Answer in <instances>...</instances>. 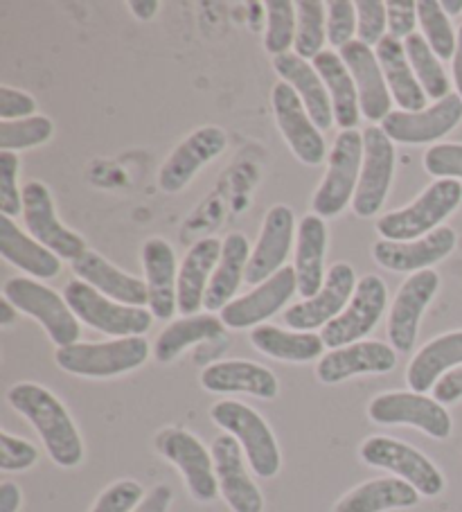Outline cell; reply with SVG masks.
Listing matches in <instances>:
<instances>
[{
  "label": "cell",
  "mask_w": 462,
  "mask_h": 512,
  "mask_svg": "<svg viewBox=\"0 0 462 512\" xmlns=\"http://www.w3.org/2000/svg\"><path fill=\"white\" fill-rule=\"evenodd\" d=\"M397 366V350L381 341H357L352 346L325 352L318 359L316 377L334 386L357 375H386Z\"/></svg>",
  "instance_id": "7402d4cb"
},
{
  "label": "cell",
  "mask_w": 462,
  "mask_h": 512,
  "mask_svg": "<svg viewBox=\"0 0 462 512\" xmlns=\"http://www.w3.org/2000/svg\"><path fill=\"white\" fill-rule=\"evenodd\" d=\"M363 165V134L357 129L341 131L327 156L325 179L312 199L314 215L330 219L341 215L359 188Z\"/></svg>",
  "instance_id": "8992f818"
},
{
  "label": "cell",
  "mask_w": 462,
  "mask_h": 512,
  "mask_svg": "<svg viewBox=\"0 0 462 512\" xmlns=\"http://www.w3.org/2000/svg\"><path fill=\"white\" fill-rule=\"evenodd\" d=\"M224 328V321L212 314L185 316V319L172 321L161 334H158V339L154 343V357L158 364H170V361H174L190 346L224 337Z\"/></svg>",
  "instance_id": "74e56055"
},
{
  "label": "cell",
  "mask_w": 462,
  "mask_h": 512,
  "mask_svg": "<svg viewBox=\"0 0 462 512\" xmlns=\"http://www.w3.org/2000/svg\"><path fill=\"white\" fill-rule=\"evenodd\" d=\"M23 503V492L16 483L3 481L0 483V512H19Z\"/></svg>",
  "instance_id": "11a10c76"
},
{
  "label": "cell",
  "mask_w": 462,
  "mask_h": 512,
  "mask_svg": "<svg viewBox=\"0 0 462 512\" xmlns=\"http://www.w3.org/2000/svg\"><path fill=\"white\" fill-rule=\"evenodd\" d=\"M221 246L224 242L217 237H203L185 253L179 269V312L183 316H197L203 307L212 273L221 258Z\"/></svg>",
  "instance_id": "f546056e"
},
{
  "label": "cell",
  "mask_w": 462,
  "mask_h": 512,
  "mask_svg": "<svg viewBox=\"0 0 462 512\" xmlns=\"http://www.w3.org/2000/svg\"><path fill=\"white\" fill-rule=\"evenodd\" d=\"M357 34V3L330 0L327 3V41L334 48H345Z\"/></svg>",
  "instance_id": "f6af8a7d"
},
{
  "label": "cell",
  "mask_w": 462,
  "mask_h": 512,
  "mask_svg": "<svg viewBox=\"0 0 462 512\" xmlns=\"http://www.w3.org/2000/svg\"><path fill=\"white\" fill-rule=\"evenodd\" d=\"M3 298L16 310L37 319L57 348L73 346L79 339V319L66 298L32 278H10L3 285Z\"/></svg>",
  "instance_id": "52a82bcc"
},
{
  "label": "cell",
  "mask_w": 462,
  "mask_h": 512,
  "mask_svg": "<svg viewBox=\"0 0 462 512\" xmlns=\"http://www.w3.org/2000/svg\"><path fill=\"white\" fill-rule=\"evenodd\" d=\"M404 48H406L408 61H411V68L417 77V82H420V86L424 88L426 97L440 102L447 95H451V82L447 73H444L442 61L431 50V46L426 43L422 34L420 32L411 34V37L404 41Z\"/></svg>",
  "instance_id": "f35d334b"
},
{
  "label": "cell",
  "mask_w": 462,
  "mask_h": 512,
  "mask_svg": "<svg viewBox=\"0 0 462 512\" xmlns=\"http://www.w3.org/2000/svg\"><path fill=\"white\" fill-rule=\"evenodd\" d=\"M339 55L343 59V64L348 66L354 84H357L361 116L366 120L384 122L390 113H393L390 111V107H393V95L388 91L377 52L357 39L341 48Z\"/></svg>",
  "instance_id": "d4e9b609"
},
{
  "label": "cell",
  "mask_w": 462,
  "mask_h": 512,
  "mask_svg": "<svg viewBox=\"0 0 462 512\" xmlns=\"http://www.w3.org/2000/svg\"><path fill=\"white\" fill-rule=\"evenodd\" d=\"M64 298L79 321L109 337H142L154 323V314L145 307L115 303L79 278L68 282Z\"/></svg>",
  "instance_id": "277c9868"
},
{
  "label": "cell",
  "mask_w": 462,
  "mask_h": 512,
  "mask_svg": "<svg viewBox=\"0 0 462 512\" xmlns=\"http://www.w3.org/2000/svg\"><path fill=\"white\" fill-rule=\"evenodd\" d=\"M142 499H145L142 485L138 481L122 479L109 485V488L95 499L91 512H133Z\"/></svg>",
  "instance_id": "7dc6e473"
},
{
  "label": "cell",
  "mask_w": 462,
  "mask_h": 512,
  "mask_svg": "<svg viewBox=\"0 0 462 512\" xmlns=\"http://www.w3.org/2000/svg\"><path fill=\"white\" fill-rule=\"evenodd\" d=\"M388 287L375 273H368L359 280L354 296L341 316L327 323L321 337L325 348L336 350L363 341V337L377 328V323L386 312Z\"/></svg>",
  "instance_id": "8fae6325"
},
{
  "label": "cell",
  "mask_w": 462,
  "mask_h": 512,
  "mask_svg": "<svg viewBox=\"0 0 462 512\" xmlns=\"http://www.w3.org/2000/svg\"><path fill=\"white\" fill-rule=\"evenodd\" d=\"M388 30V12L384 0H359L357 3V37L366 46H379Z\"/></svg>",
  "instance_id": "bcb514c9"
},
{
  "label": "cell",
  "mask_w": 462,
  "mask_h": 512,
  "mask_svg": "<svg viewBox=\"0 0 462 512\" xmlns=\"http://www.w3.org/2000/svg\"><path fill=\"white\" fill-rule=\"evenodd\" d=\"M154 447L158 454L167 458L183 474L194 501L210 503L217 499L219 481L215 472V458L197 436L181 427H167L156 434Z\"/></svg>",
  "instance_id": "9c48e42d"
},
{
  "label": "cell",
  "mask_w": 462,
  "mask_h": 512,
  "mask_svg": "<svg viewBox=\"0 0 462 512\" xmlns=\"http://www.w3.org/2000/svg\"><path fill=\"white\" fill-rule=\"evenodd\" d=\"M149 291V312L154 319L170 321L179 312V267L172 244L163 237H149L140 251Z\"/></svg>",
  "instance_id": "cb8c5ba5"
},
{
  "label": "cell",
  "mask_w": 462,
  "mask_h": 512,
  "mask_svg": "<svg viewBox=\"0 0 462 512\" xmlns=\"http://www.w3.org/2000/svg\"><path fill=\"white\" fill-rule=\"evenodd\" d=\"M386 12L390 37L406 41L411 34H415L417 3H413V0H388Z\"/></svg>",
  "instance_id": "816d5d0a"
},
{
  "label": "cell",
  "mask_w": 462,
  "mask_h": 512,
  "mask_svg": "<svg viewBox=\"0 0 462 512\" xmlns=\"http://www.w3.org/2000/svg\"><path fill=\"white\" fill-rule=\"evenodd\" d=\"M361 461L370 467L393 472L397 479L411 483L422 497H438L444 490V476L429 456L402 440L370 436L359 449Z\"/></svg>",
  "instance_id": "ba28073f"
},
{
  "label": "cell",
  "mask_w": 462,
  "mask_h": 512,
  "mask_svg": "<svg viewBox=\"0 0 462 512\" xmlns=\"http://www.w3.org/2000/svg\"><path fill=\"white\" fill-rule=\"evenodd\" d=\"M7 402L37 429L52 463L59 467H77L84 461V443L73 416L46 386L34 382L14 384L7 391Z\"/></svg>",
  "instance_id": "6da1fadb"
},
{
  "label": "cell",
  "mask_w": 462,
  "mask_h": 512,
  "mask_svg": "<svg viewBox=\"0 0 462 512\" xmlns=\"http://www.w3.org/2000/svg\"><path fill=\"white\" fill-rule=\"evenodd\" d=\"M433 397L440 404H453L462 400V366L453 368L447 375L440 377V382L433 386Z\"/></svg>",
  "instance_id": "f5cc1de1"
},
{
  "label": "cell",
  "mask_w": 462,
  "mask_h": 512,
  "mask_svg": "<svg viewBox=\"0 0 462 512\" xmlns=\"http://www.w3.org/2000/svg\"><path fill=\"white\" fill-rule=\"evenodd\" d=\"M55 134V125L48 116H32L25 120L0 122V152H21V149L46 145Z\"/></svg>",
  "instance_id": "7bdbcfd3"
},
{
  "label": "cell",
  "mask_w": 462,
  "mask_h": 512,
  "mask_svg": "<svg viewBox=\"0 0 462 512\" xmlns=\"http://www.w3.org/2000/svg\"><path fill=\"white\" fill-rule=\"evenodd\" d=\"M129 10L133 12L136 19L149 21V19H154L158 10H161V3H158V0H131Z\"/></svg>",
  "instance_id": "9f6ffc18"
},
{
  "label": "cell",
  "mask_w": 462,
  "mask_h": 512,
  "mask_svg": "<svg viewBox=\"0 0 462 512\" xmlns=\"http://www.w3.org/2000/svg\"><path fill=\"white\" fill-rule=\"evenodd\" d=\"M266 28L264 50L273 57L287 55L296 43V3L291 0H271L264 5Z\"/></svg>",
  "instance_id": "b9f144b4"
},
{
  "label": "cell",
  "mask_w": 462,
  "mask_h": 512,
  "mask_svg": "<svg viewBox=\"0 0 462 512\" xmlns=\"http://www.w3.org/2000/svg\"><path fill=\"white\" fill-rule=\"evenodd\" d=\"M462 120V100L458 93H451L444 100L420 113L393 111L381 122L386 136L399 145H429L438 138L451 134Z\"/></svg>",
  "instance_id": "d6986e66"
},
{
  "label": "cell",
  "mask_w": 462,
  "mask_h": 512,
  "mask_svg": "<svg viewBox=\"0 0 462 512\" xmlns=\"http://www.w3.org/2000/svg\"><path fill=\"white\" fill-rule=\"evenodd\" d=\"M296 233L298 226L293 210L289 206H282V203L273 206L264 217L260 237H257L251 260H248L244 282L257 287L264 280L275 276L280 269H284V262L289 258L293 235Z\"/></svg>",
  "instance_id": "44dd1931"
},
{
  "label": "cell",
  "mask_w": 462,
  "mask_h": 512,
  "mask_svg": "<svg viewBox=\"0 0 462 512\" xmlns=\"http://www.w3.org/2000/svg\"><path fill=\"white\" fill-rule=\"evenodd\" d=\"M16 316H19V310H16L10 300H0V325H12Z\"/></svg>",
  "instance_id": "680465c9"
},
{
  "label": "cell",
  "mask_w": 462,
  "mask_h": 512,
  "mask_svg": "<svg viewBox=\"0 0 462 512\" xmlns=\"http://www.w3.org/2000/svg\"><path fill=\"white\" fill-rule=\"evenodd\" d=\"M172 499H174V490L170 485L158 483L145 494V499L138 503L133 512H167L172 506Z\"/></svg>",
  "instance_id": "db71d44e"
},
{
  "label": "cell",
  "mask_w": 462,
  "mask_h": 512,
  "mask_svg": "<svg viewBox=\"0 0 462 512\" xmlns=\"http://www.w3.org/2000/svg\"><path fill=\"white\" fill-rule=\"evenodd\" d=\"M442 10L447 12V16H458L462 14V0H442Z\"/></svg>",
  "instance_id": "91938a15"
},
{
  "label": "cell",
  "mask_w": 462,
  "mask_h": 512,
  "mask_svg": "<svg viewBox=\"0 0 462 512\" xmlns=\"http://www.w3.org/2000/svg\"><path fill=\"white\" fill-rule=\"evenodd\" d=\"M325 255H327V226L318 215L300 219L296 233V258L293 269L298 278V294L302 298H314L325 285Z\"/></svg>",
  "instance_id": "f1b7e54d"
},
{
  "label": "cell",
  "mask_w": 462,
  "mask_h": 512,
  "mask_svg": "<svg viewBox=\"0 0 462 512\" xmlns=\"http://www.w3.org/2000/svg\"><path fill=\"white\" fill-rule=\"evenodd\" d=\"M23 222L34 240L59 255L61 260L75 262L88 251L84 237L61 224L46 183L28 181L23 185Z\"/></svg>",
  "instance_id": "7c38bea8"
},
{
  "label": "cell",
  "mask_w": 462,
  "mask_h": 512,
  "mask_svg": "<svg viewBox=\"0 0 462 512\" xmlns=\"http://www.w3.org/2000/svg\"><path fill=\"white\" fill-rule=\"evenodd\" d=\"M271 107L275 122L282 138L300 163L309 167L325 163V138L321 129L314 125L312 116H309L305 104L298 97V93L287 82H280L273 86L271 91Z\"/></svg>",
  "instance_id": "9a60e30c"
},
{
  "label": "cell",
  "mask_w": 462,
  "mask_h": 512,
  "mask_svg": "<svg viewBox=\"0 0 462 512\" xmlns=\"http://www.w3.org/2000/svg\"><path fill=\"white\" fill-rule=\"evenodd\" d=\"M422 494L411 483L397 476L386 479H372L357 485L345 497L336 501L334 512H388V510H406L420 503Z\"/></svg>",
  "instance_id": "836d02e7"
},
{
  "label": "cell",
  "mask_w": 462,
  "mask_h": 512,
  "mask_svg": "<svg viewBox=\"0 0 462 512\" xmlns=\"http://www.w3.org/2000/svg\"><path fill=\"white\" fill-rule=\"evenodd\" d=\"M379 66L384 70L388 91L393 95V102H397L399 111L406 113H420L426 107V93L417 82V77L411 68V61L406 57L404 41L386 34L375 48Z\"/></svg>",
  "instance_id": "4dcf8cb0"
},
{
  "label": "cell",
  "mask_w": 462,
  "mask_h": 512,
  "mask_svg": "<svg viewBox=\"0 0 462 512\" xmlns=\"http://www.w3.org/2000/svg\"><path fill=\"white\" fill-rule=\"evenodd\" d=\"M458 242V235L453 228L440 226L433 233L420 237L413 242H388L379 240L372 246V258L388 271L395 273H417L431 269L435 262H440L453 253Z\"/></svg>",
  "instance_id": "603a6c76"
},
{
  "label": "cell",
  "mask_w": 462,
  "mask_h": 512,
  "mask_svg": "<svg viewBox=\"0 0 462 512\" xmlns=\"http://www.w3.org/2000/svg\"><path fill=\"white\" fill-rule=\"evenodd\" d=\"M424 170L438 179H462V145L440 143L424 154Z\"/></svg>",
  "instance_id": "681fc988"
},
{
  "label": "cell",
  "mask_w": 462,
  "mask_h": 512,
  "mask_svg": "<svg viewBox=\"0 0 462 512\" xmlns=\"http://www.w3.org/2000/svg\"><path fill=\"white\" fill-rule=\"evenodd\" d=\"M201 386L210 393H248L260 400H275L280 393L278 377L269 368L246 359L215 361L203 368Z\"/></svg>",
  "instance_id": "484cf974"
},
{
  "label": "cell",
  "mask_w": 462,
  "mask_h": 512,
  "mask_svg": "<svg viewBox=\"0 0 462 512\" xmlns=\"http://www.w3.org/2000/svg\"><path fill=\"white\" fill-rule=\"evenodd\" d=\"M273 68L282 77V82H287L298 93L318 129L327 131L336 125L330 93H327L323 77L318 75L314 64L298 57L296 52H287V55L273 57Z\"/></svg>",
  "instance_id": "4316f807"
},
{
  "label": "cell",
  "mask_w": 462,
  "mask_h": 512,
  "mask_svg": "<svg viewBox=\"0 0 462 512\" xmlns=\"http://www.w3.org/2000/svg\"><path fill=\"white\" fill-rule=\"evenodd\" d=\"M359 280L354 267L348 262H336L327 271L325 285L314 298L302 300V303L291 305L284 312V323L293 332H314L332 323L336 316H341L345 307L354 296Z\"/></svg>",
  "instance_id": "5bb4252c"
},
{
  "label": "cell",
  "mask_w": 462,
  "mask_h": 512,
  "mask_svg": "<svg viewBox=\"0 0 462 512\" xmlns=\"http://www.w3.org/2000/svg\"><path fill=\"white\" fill-rule=\"evenodd\" d=\"M451 68H453V82H456L458 88V95L462 100V25L458 28V48H456V55L451 59Z\"/></svg>",
  "instance_id": "6f0895ef"
},
{
  "label": "cell",
  "mask_w": 462,
  "mask_h": 512,
  "mask_svg": "<svg viewBox=\"0 0 462 512\" xmlns=\"http://www.w3.org/2000/svg\"><path fill=\"white\" fill-rule=\"evenodd\" d=\"M368 418L386 427H415L435 440H447L453 429L451 416L444 409V404L435 397L415 391H390L372 397L368 404Z\"/></svg>",
  "instance_id": "30bf717a"
},
{
  "label": "cell",
  "mask_w": 462,
  "mask_h": 512,
  "mask_svg": "<svg viewBox=\"0 0 462 512\" xmlns=\"http://www.w3.org/2000/svg\"><path fill=\"white\" fill-rule=\"evenodd\" d=\"M228 136L221 127H199L197 131L176 145L174 152L167 156L161 172H158V185L167 194H179L188 188L190 181L197 176L201 167L224 154Z\"/></svg>",
  "instance_id": "ac0fdd59"
},
{
  "label": "cell",
  "mask_w": 462,
  "mask_h": 512,
  "mask_svg": "<svg viewBox=\"0 0 462 512\" xmlns=\"http://www.w3.org/2000/svg\"><path fill=\"white\" fill-rule=\"evenodd\" d=\"M440 289V276L433 269L411 273L399 287L388 314V339L397 352H411L415 348L420 321Z\"/></svg>",
  "instance_id": "2e32d148"
},
{
  "label": "cell",
  "mask_w": 462,
  "mask_h": 512,
  "mask_svg": "<svg viewBox=\"0 0 462 512\" xmlns=\"http://www.w3.org/2000/svg\"><path fill=\"white\" fill-rule=\"evenodd\" d=\"M251 343L262 355L278 361H291V364H307V361L321 359L325 352L321 334L287 332L269 323L253 328Z\"/></svg>",
  "instance_id": "8d00e7d4"
},
{
  "label": "cell",
  "mask_w": 462,
  "mask_h": 512,
  "mask_svg": "<svg viewBox=\"0 0 462 512\" xmlns=\"http://www.w3.org/2000/svg\"><path fill=\"white\" fill-rule=\"evenodd\" d=\"M327 3L321 0H298L296 3V43L293 50L302 59H316L327 39L325 21Z\"/></svg>",
  "instance_id": "ab89813d"
},
{
  "label": "cell",
  "mask_w": 462,
  "mask_h": 512,
  "mask_svg": "<svg viewBox=\"0 0 462 512\" xmlns=\"http://www.w3.org/2000/svg\"><path fill=\"white\" fill-rule=\"evenodd\" d=\"M462 203V185L438 179L408 206L379 217L377 233L388 242H413L433 233Z\"/></svg>",
  "instance_id": "7a4b0ae2"
},
{
  "label": "cell",
  "mask_w": 462,
  "mask_h": 512,
  "mask_svg": "<svg viewBox=\"0 0 462 512\" xmlns=\"http://www.w3.org/2000/svg\"><path fill=\"white\" fill-rule=\"evenodd\" d=\"M417 23L422 28V37L438 59H453L458 48V32L453 30L451 19L438 0H417Z\"/></svg>",
  "instance_id": "60d3db41"
},
{
  "label": "cell",
  "mask_w": 462,
  "mask_h": 512,
  "mask_svg": "<svg viewBox=\"0 0 462 512\" xmlns=\"http://www.w3.org/2000/svg\"><path fill=\"white\" fill-rule=\"evenodd\" d=\"M73 271L79 280L88 282L93 289L100 291L106 298L115 300V303L131 307L149 305L147 282L113 267L100 253L88 249L82 258L73 262Z\"/></svg>",
  "instance_id": "83f0119b"
},
{
  "label": "cell",
  "mask_w": 462,
  "mask_h": 512,
  "mask_svg": "<svg viewBox=\"0 0 462 512\" xmlns=\"http://www.w3.org/2000/svg\"><path fill=\"white\" fill-rule=\"evenodd\" d=\"M19 156L0 152V213L3 217L23 215V190H19Z\"/></svg>",
  "instance_id": "ee69618b"
},
{
  "label": "cell",
  "mask_w": 462,
  "mask_h": 512,
  "mask_svg": "<svg viewBox=\"0 0 462 512\" xmlns=\"http://www.w3.org/2000/svg\"><path fill=\"white\" fill-rule=\"evenodd\" d=\"M39 461V449L30 440L0 431V470L25 472Z\"/></svg>",
  "instance_id": "c3c4849f"
},
{
  "label": "cell",
  "mask_w": 462,
  "mask_h": 512,
  "mask_svg": "<svg viewBox=\"0 0 462 512\" xmlns=\"http://www.w3.org/2000/svg\"><path fill=\"white\" fill-rule=\"evenodd\" d=\"M210 418L228 436L237 440L239 447L244 449L248 465L260 479H273L280 472L282 454L278 440H275L269 422L255 409L244 402L224 400L212 406Z\"/></svg>",
  "instance_id": "3957f363"
},
{
  "label": "cell",
  "mask_w": 462,
  "mask_h": 512,
  "mask_svg": "<svg viewBox=\"0 0 462 512\" xmlns=\"http://www.w3.org/2000/svg\"><path fill=\"white\" fill-rule=\"evenodd\" d=\"M458 366H462V330L440 334L422 346L408 364L406 384L411 391L426 395V391H433L440 377Z\"/></svg>",
  "instance_id": "1f68e13d"
},
{
  "label": "cell",
  "mask_w": 462,
  "mask_h": 512,
  "mask_svg": "<svg viewBox=\"0 0 462 512\" xmlns=\"http://www.w3.org/2000/svg\"><path fill=\"white\" fill-rule=\"evenodd\" d=\"M215 458V472L219 481V494L233 512H262L264 497L253 476L248 474L244 449L228 434L215 438L210 447Z\"/></svg>",
  "instance_id": "ffe728a7"
},
{
  "label": "cell",
  "mask_w": 462,
  "mask_h": 512,
  "mask_svg": "<svg viewBox=\"0 0 462 512\" xmlns=\"http://www.w3.org/2000/svg\"><path fill=\"white\" fill-rule=\"evenodd\" d=\"M314 68L318 70V75L323 77L327 93H330L336 125L341 127V131H350L357 127L361 120L359 91L339 52L323 50L321 55L314 59Z\"/></svg>",
  "instance_id": "d590c367"
},
{
  "label": "cell",
  "mask_w": 462,
  "mask_h": 512,
  "mask_svg": "<svg viewBox=\"0 0 462 512\" xmlns=\"http://www.w3.org/2000/svg\"><path fill=\"white\" fill-rule=\"evenodd\" d=\"M149 359L145 337H127L102 343H73L57 348L55 361L61 370L77 377L106 379L140 368Z\"/></svg>",
  "instance_id": "5b68a950"
},
{
  "label": "cell",
  "mask_w": 462,
  "mask_h": 512,
  "mask_svg": "<svg viewBox=\"0 0 462 512\" xmlns=\"http://www.w3.org/2000/svg\"><path fill=\"white\" fill-rule=\"evenodd\" d=\"M0 253L7 262L30 273L32 278L52 280L61 273L59 255L39 244L32 235L23 233L10 217H0Z\"/></svg>",
  "instance_id": "e575fe53"
},
{
  "label": "cell",
  "mask_w": 462,
  "mask_h": 512,
  "mask_svg": "<svg viewBox=\"0 0 462 512\" xmlns=\"http://www.w3.org/2000/svg\"><path fill=\"white\" fill-rule=\"evenodd\" d=\"M298 291L296 269L284 267L262 285L248 291V294L235 298L219 312V319L224 321L226 328L248 330L264 325L266 319L278 314L284 305L289 303L293 294Z\"/></svg>",
  "instance_id": "e0dca14e"
},
{
  "label": "cell",
  "mask_w": 462,
  "mask_h": 512,
  "mask_svg": "<svg viewBox=\"0 0 462 512\" xmlns=\"http://www.w3.org/2000/svg\"><path fill=\"white\" fill-rule=\"evenodd\" d=\"M251 244L244 233H228L224 246H221V258L212 280L203 298V307L208 312H221L228 303H233L239 285L246 278V267L251 260Z\"/></svg>",
  "instance_id": "d6a6232c"
},
{
  "label": "cell",
  "mask_w": 462,
  "mask_h": 512,
  "mask_svg": "<svg viewBox=\"0 0 462 512\" xmlns=\"http://www.w3.org/2000/svg\"><path fill=\"white\" fill-rule=\"evenodd\" d=\"M363 134V165L357 194L352 199V210L359 217H375L384 208L390 183L395 174V143L386 136V131L370 125Z\"/></svg>",
  "instance_id": "4fadbf2b"
},
{
  "label": "cell",
  "mask_w": 462,
  "mask_h": 512,
  "mask_svg": "<svg viewBox=\"0 0 462 512\" xmlns=\"http://www.w3.org/2000/svg\"><path fill=\"white\" fill-rule=\"evenodd\" d=\"M37 116V100L30 93L3 84L0 86V122Z\"/></svg>",
  "instance_id": "f907efd6"
}]
</instances>
